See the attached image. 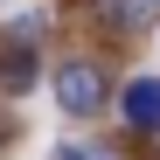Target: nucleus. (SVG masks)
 Masks as SVG:
<instances>
[{"mask_svg":"<svg viewBox=\"0 0 160 160\" xmlns=\"http://www.w3.org/2000/svg\"><path fill=\"white\" fill-rule=\"evenodd\" d=\"M56 104H63L70 118L104 112V70H98V63H63V70H56Z\"/></svg>","mask_w":160,"mask_h":160,"instance_id":"1","label":"nucleus"},{"mask_svg":"<svg viewBox=\"0 0 160 160\" xmlns=\"http://www.w3.org/2000/svg\"><path fill=\"white\" fill-rule=\"evenodd\" d=\"M118 112H125L132 132H160V77H132L118 91Z\"/></svg>","mask_w":160,"mask_h":160,"instance_id":"2","label":"nucleus"},{"mask_svg":"<svg viewBox=\"0 0 160 160\" xmlns=\"http://www.w3.org/2000/svg\"><path fill=\"white\" fill-rule=\"evenodd\" d=\"M56 160H91V153L84 146H56Z\"/></svg>","mask_w":160,"mask_h":160,"instance_id":"5","label":"nucleus"},{"mask_svg":"<svg viewBox=\"0 0 160 160\" xmlns=\"http://www.w3.org/2000/svg\"><path fill=\"white\" fill-rule=\"evenodd\" d=\"M98 14L112 21V28H125V35H146L160 21V0H98Z\"/></svg>","mask_w":160,"mask_h":160,"instance_id":"3","label":"nucleus"},{"mask_svg":"<svg viewBox=\"0 0 160 160\" xmlns=\"http://www.w3.org/2000/svg\"><path fill=\"white\" fill-rule=\"evenodd\" d=\"M0 84H7V98H21V91H35V56H28V49H7V63H0Z\"/></svg>","mask_w":160,"mask_h":160,"instance_id":"4","label":"nucleus"}]
</instances>
